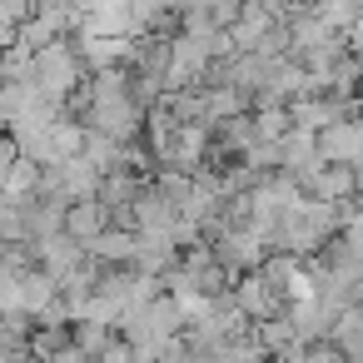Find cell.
<instances>
[{"label": "cell", "instance_id": "obj_12", "mask_svg": "<svg viewBox=\"0 0 363 363\" xmlns=\"http://www.w3.org/2000/svg\"><path fill=\"white\" fill-rule=\"evenodd\" d=\"M95 363H135V348H130L125 338H115V343H110V348H105Z\"/></svg>", "mask_w": 363, "mask_h": 363}, {"label": "cell", "instance_id": "obj_1", "mask_svg": "<svg viewBox=\"0 0 363 363\" xmlns=\"http://www.w3.org/2000/svg\"><path fill=\"white\" fill-rule=\"evenodd\" d=\"M90 75V65L80 60V50H75V40H55V45H45L40 55H35V90L50 100V105H70V95L80 90V80Z\"/></svg>", "mask_w": 363, "mask_h": 363}, {"label": "cell", "instance_id": "obj_5", "mask_svg": "<svg viewBox=\"0 0 363 363\" xmlns=\"http://www.w3.org/2000/svg\"><path fill=\"white\" fill-rule=\"evenodd\" d=\"M254 338H259V348H264L269 358H298V353H303V338H298V328H294L289 313L254 323Z\"/></svg>", "mask_w": 363, "mask_h": 363}, {"label": "cell", "instance_id": "obj_6", "mask_svg": "<svg viewBox=\"0 0 363 363\" xmlns=\"http://www.w3.org/2000/svg\"><path fill=\"white\" fill-rule=\"evenodd\" d=\"M328 343L343 353V363H363V308H358V303H348V308L333 318Z\"/></svg>", "mask_w": 363, "mask_h": 363}, {"label": "cell", "instance_id": "obj_4", "mask_svg": "<svg viewBox=\"0 0 363 363\" xmlns=\"http://www.w3.org/2000/svg\"><path fill=\"white\" fill-rule=\"evenodd\" d=\"M85 259H90V254H85V249H80V244H75L65 229L35 244V264H40L45 274H55V279H65V274H70V269H80Z\"/></svg>", "mask_w": 363, "mask_h": 363}, {"label": "cell", "instance_id": "obj_2", "mask_svg": "<svg viewBox=\"0 0 363 363\" xmlns=\"http://www.w3.org/2000/svg\"><path fill=\"white\" fill-rule=\"evenodd\" d=\"M303 194L343 209V204H353V194H358V174H353L348 164H323L313 179H303Z\"/></svg>", "mask_w": 363, "mask_h": 363}, {"label": "cell", "instance_id": "obj_11", "mask_svg": "<svg viewBox=\"0 0 363 363\" xmlns=\"http://www.w3.org/2000/svg\"><path fill=\"white\" fill-rule=\"evenodd\" d=\"M16 160H21V150H16V140L6 135V140H0V189H6V179H11V169H16Z\"/></svg>", "mask_w": 363, "mask_h": 363}, {"label": "cell", "instance_id": "obj_3", "mask_svg": "<svg viewBox=\"0 0 363 363\" xmlns=\"http://www.w3.org/2000/svg\"><path fill=\"white\" fill-rule=\"evenodd\" d=\"M105 229H115V219H110V209H105L100 199H80V204H70V214H65V234H70L80 249H90Z\"/></svg>", "mask_w": 363, "mask_h": 363}, {"label": "cell", "instance_id": "obj_9", "mask_svg": "<svg viewBox=\"0 0 363 363\" xmlns=\"http://www.w3.org/2000/svg\"><path fill=\"white\" fill-rule=\"evenodd\" d=\"M70 338H75V348L95 363V358H100V353H105L120 333H115V328H105V323H75V333H70Z\"/></svg>", "mask_w": 363, "mask_h": 363}, {"label": "cell", "instance_id": "obj_8", "mask_svg": "<svg viewBox=\"0 0 363 363\" xmlns=\"http://www.w3.org/2000/svg\"><path fill=\"white\" fill-rule=\"evenodd\" d=\"M16 313H26V269H0V318H16Z\"/></svg>", "mask_w": 363, "mask_h": 363}, {"label": "cell", "instance_id": "obj_10", "mask_svg": "<svg viewBox=\"0 0 363 363\" xmlns=\"http://www.w3.org/2000/svg\"><path fill=\"white\" fill-rule=\"evenodd\" d=\"M35 11H40V0H0V26H6V30H21Z\"/></svg>", "mask_w": 363, "mask_h": 363}, {"label": "cell", "instance_id": "obj_7", "mask_svg": "<svg viewBox=\"0 0 363 363\" xmlns=\"http://www.w3.org/2000/svg\"><path fill=\"white\" fill-rule=\"evenodd\" d=\"M60 303V279L55 274H45L40 264L35 269H26V313L30 318H40L45 308H55Z\"/></svg>", "mask_w": 363, "mask_h": 363}]
</instances>
